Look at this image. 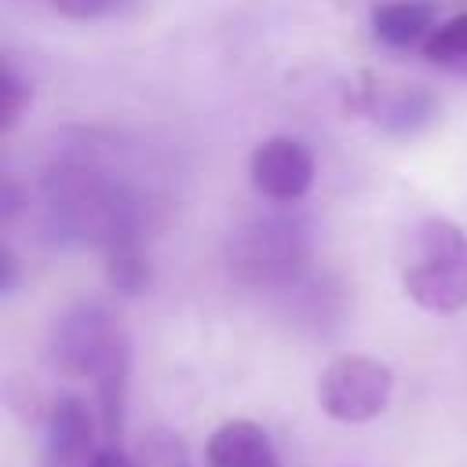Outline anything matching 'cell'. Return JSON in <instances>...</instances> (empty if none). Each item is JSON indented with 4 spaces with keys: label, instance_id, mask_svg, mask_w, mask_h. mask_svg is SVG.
I'll return each instance as SVG.
<instances>
[{
    "label": "cell",
    "instance_id": "obj_1",
    "mask_svg": "<svg viewBox=\"0 0 467 467\" xmlns=\"http://www.w3.org/2000/svg\"><path fill=\"white\" fill-rule=\"evenodd\" d=\"M51 361L66 376H84L95 383V405L102 420L106 441H120L124 401H128V372H131V343L120 321L99 303H80L55 321L51 332Z\"/></svg>",
    "mask_w": 467,
    "mask_h": 467
},
{
    "label": "cell",
    "instance_id": "obj_2",
    "mask_svg": "<svg viewBox=\"0 0 467 467\" xmlns=\"http://www.w3.org/2000/svg\"><path fill=\"white\" fill-rule=\"evenodd\" d=\"M401 288L427 314H456L467 306V234L452 219L427 215L412 226Z\"/></svg>",
    "mask_w": 467,
    "mask_h": 467
},
{
    "label": "cell",
    "instance_id": "obj_3",
    "mask_svg": "<svg viewBox=\"0 0 467 467\" xmlns=\"http://www.w3.org/2000/svg\"><path fill=\"white\" fill-rule=\"evenodd\" d=\"M394 394V372L379 358L343 354L332 358L317 376V405L339 423L376 420Z\"/></svg>",
    "mask_w": 467,
    "mask_h": 467
},
{
    "label": "cell",
    "instance_id": "obj_4",
    "mask_svg": "<svg viewBox=\"0 0 467 467\" xmlns=\"http://www.w3.org/2000/svg\"><path fill=\"white\" fill-rule=\"evenodd\" d=\"M248 171H252V186L266 201L292 204L314 186V171L317 168H314V153L299 139L274 135V139H263L252 150Z\"/></svg>",
    "mask_w": 467,
    "mask_h": 467
},
{
    "label": "cell",
    "instance_id": "obj_5",
    "mask_svg": "<svg viewBox=\"0 0 467 467\" xmlns=\"http://www.w3.org/2000/svg\"><path fill=\"white\" fill-rule=\"evenodd\" d=\"M99 409L77 394H62L47 412V467H88L99 445Z\"/></svg>",
    "mask_w": 467,
    "mask_h": 467
},
{
    "label": "cell",
    "instance_id": "obj_6",
    "mask_svg": "<svg viewBox=\"0 0 467 467\" xmlns=\"http://www.w3.org/2000/svg\"><path fill=\"white\" fill-rule=\"evenodd\" d=\"M303 259V237L288 223H255L237 237L234 266L252 281H274L296 270Z\"/></svg>",
    "mask_w": 467,
    "mask_h": 467
},
{
    "label": "cell",
    "instance_id": "obj_7",
    "mask_svg": "<svg viewBox=\"0 0 467 467\" xmlns=\"http://www.w3.org/2000/svg\"><path fill=\"white\" fill-rule=\"evenodd\" d=\"M208 467H281L270 434L252 420H226L204 445Z\"/></svg>",
    "mask_w": 467,
    "mask_h": 467
},
{
    "label": "cell",
    "instance_id": "obj_8",
    "mask_svg": "<svg viewBox=\"0 0 467 467\" xmlns=\"http://www.w3.org/2000/svg\"><path fill=\"white\" fill-rule=\"evenodd\" d=\"M434 22H438V7L431 0H390L372 11V29L390 47H409L427 40L434 33Z\"/></svg>",
    "mask_w": 467,
    "mask_h": 467
},
{
    "label": "cell",
    "instance_id": "obj_9",
    "mask_svg": "<svg viewBox=\"0 0 467 467\" xmlns=\"http://www.w3.org/2000/svg\"><path fill=\"white\" fill-rule=\"evenodd\" d=\"M106 277L117 292L139 296L150 288V259L139 252L135 237H120L106 248Z\"/></svg>",
    "mask_w": 467,
    "mask_h": 467
},
{
    "label": "cell",
    "instance_id": "obj_10",
    "mask_svg": "<svg viewBox=\"0 0 467 467\" xmlns=\"http://www.w3.org/2000/svg\"><path fill=\"white\" fill-rule=\"evenodd\" d=\"M135 467H190V452H186V441L168 431V427H153L139 438L135 445Z\"/></svg>",
    "mask_w": 467,
    "mask_h": 467
},
{
    "label": "cell",
    "instance_id": "obj_11",
    "mask_svg": "<svg viewBox=\"0 0 467 467\" xmlns=\"http://www.w3.org/2000/svg\"><path fill=\"white\" fill-rule=\"evenodd\" d=\"M423 55L431 62H452V58H467V15H456L441 26H434V33L423 40Z\"/></svg>",
    "mask_w": 467,
    "mask_h": 467
},
{
    "label": "cell",
    "instance_id": "obj_12",
    "mask_svg": "<svg viewBox=\"0 0 467 467\" xmlns=\"http://www.w3.org/2000/svg\"><path fill=\"white\" fill-rule=\"evenodd\" d=\"M0 99H4V106H0V128L11 131L18 124V117L26 113V106H29V84L11 66H4V73H0Z\"/></svg>",
    "mask_w": 467,
    "mask_h": 467
},
{
    "label": "cell",
    "instance_id": "obj_13",
    "mask_svg": "<svg viewBox=\"0 0 467 467\" xmlns=\"http://www.w3.org/2000/svg\"><path fill=\"white\" fill-rule=\"evenodd\" d=\"M51 7L73 22H91L113 7V0H51Z\"/></svg>",
    "mask_w": 467,
    "mask_h": 467
},
{
    "label": "cell",
    "instance_id": "obj_14",
    "mask_svg": "<svg viewBox=\"0 0 467 467\" xmlns=\"http://www.w3.org/2000/svg\"><path fill=\"white\" fill-rule=\"evenodd\" d=\"M18 208H22V193H18L15 179L4 175V186H0V215H4V223H11V215H15Z\"/></svg>",
    "mask_w": 467,
    "mask_h": 467
},
{
    "label": "cell",
    "instance_id": "obj_15",
    "mask_svg": "<svg viewBox=\"0 0 467 467\" xmlns=\"http://www.w3.org/2000/svg\"><path fill=\"white\" fill-rule=\"evenodd\" d=\"M88 467H135V460H131V456H124V452H120V445H109V441H106V445L95 452V460H91Z\"/></svg>",
    "mask_w": 467,
    "mask_h": 467
},
{
    "label": "cell",
    "instance_id": "obj_16",
    "mask_svg": "<svg viewBox=\"0 0 467 467\" xmlns=\"http://www.w3.org/2000/svg\"><path fill=\"white\" fill-rule=\"evenodd\" d=\"M0 266H4V277H0V292H11V288H15V277H18V259H15L11 244H0Z\"/></svg>",
    "mask_w": 467,
    "mask_h": 467
}]
</instances>
